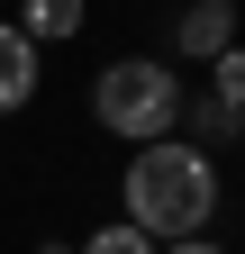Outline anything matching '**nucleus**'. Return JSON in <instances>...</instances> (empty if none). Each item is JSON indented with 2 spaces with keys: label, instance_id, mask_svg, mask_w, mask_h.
I'll return each instance as SVG.
<instances>
[{
  "label": "nucleus",
  "instance_id": "nucleus-1",
  "mask_svg": "<svg viewBox=\"0 0 245 254\" xmlns=\"http://www.w3.org/2000/svg\"><path fill=\"white\" fill-rule=\"evenodd\" d=\"M209 209H218V173H209V154L191 136L136 145V164H127V227H145L155 245H182V236L209 227Z\"/></svg>",
  "mask_w": 245,
  "mask_h": 254
},
{
  "label": "nucleus",
  "instance_id": "nucleus-2",
  "mask_svg": "<svg viewBox=\"0 0 245 254\" xmlns=\"http://www.w3.org/2000/svg\"><path fill=\"white\" fill-rule=\"evenodd\" d=\"M91 109H100L109 136H127V145H155L182 127V82L164 73V64H145V55H118L100 82H91Z\"/></svg>",
  "mask_w": 245,
  "mask_h": 254
},
{
  "label": "nucleus",
  "instance_id": "nucleus-3",
  "mask_svg": "<svg viewBox=\"0 0 245 254\" xmlns=\"http://www.w3.org/2000/svg\"><path fill=\"white\" fill-rule=\"evenodd\" d=\"M37 100V37L27 27H0V118Z\"/></svg>",
  "mask_w": 245,
  "mask_h": 254
},
{
  "label": "nucleus",
  "instance_id": "nucleus-4",
  "mask_svg": "<svg viewBox=\"0 0 245 254\" xmlns=\"http://www.w3.org/2000/svg\"><path fill=\"white\" fill-rule=\"evenodd\" d=\"M182 55H200V64H218L227 46H236V9L227 0H200V9H182V37H173Z\"/></svg>",
  "mask_w": 245,
  "mask_h": 254
},
{
  "label": "nucleus",
  "instance_id": "nucleus-5",
  "mask_svg": "<svg viewBox=\"0 0 245 254\" xmlns=\"http://www.w3.org/2000/svg\"><path fill=\"white\" fill-rule=\"evenodd\" d=\"M182 127H191V145L209 154V145H227L236 127H245V109H227L218 91H209V100H182Z\"/></svg>",
  "mask_w": 245,
  "mask_h": 254
},
{
  "label": "nucleus",
  "instance_id": "nucleus-6",
  "mask_svg": "<svg viewBox=\"0 0 245 254\" xmlns=\"http://www.w3.org/2000/svg\"><path fill=\"white\" fill-rule=\"evenodd\" d=\"M18 27H27V37H73V27H82V0H18Z\"/></svg>",
  "mask_w": 245,
  "mask_h": 254
},
{
  "label": "nucleus",
  "instance_id": "nucleus-7",
  "mask_svg": "<svg viewBox=\"0 0 245 254\" xmlns=\"http://www.w3.org/2000/svg\"><path fill=\"white\" fill-rule=\"evenodd\" d=\"M209 91H218L227 109H245V46H227L218 64H209Z\"/></svg>",
  "mask_w": 245,
  "mask_h": 254
},
{
  "label": "nucleus",
  "instance_id": "nucleus-8",
  "mask_svg": "<svg viewBox=\"0 0 245 254\" xmlns=\"http://www.w3.org/2000/svg\"><path fill=\"white\" fill-rule=\"evenodd\" d=\"M82 254H164V245L145 236V227H127V218H118V227H100V236H91Z\"/></svg>",
  "mask_w": 245,
  "mask_h": 254
},
{
  "label": "nucleus",
  "instance_id": "nucleus-9",
  "mask_svg": "<svg viewBox=\"0 0 245 254\" xmlns=\"http://www.w3.org/2000/svg\"><path fill=\"white\" fill-rule=\"evenodd\" d=\"M164 254H218V245H209V236H182V245H164Z\"/></svg>",
  "mask_w": 245,
  "mask_h": 254
},
{
  "label": "nucleus",
  "instance_id": "nucleus-10",
  "mask_svg": "<svg viewBox=\"0 0 245 254\" xmlns=\"http://www.w3.org/2000/svg\"><path fill=\"white\" fill-rule=\"evenodd\" d=\"M37 254H73V245H37Z\"/></svg>",
  "mask_w": 245,
  "mask_h": 254
}]
</instances>
